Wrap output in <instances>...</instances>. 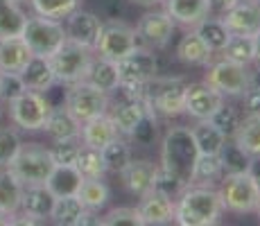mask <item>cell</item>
Here are the masks:
<instances>
[{
  "mask_svg": "<svg viewBox=\"0 0 260 226\" xmlns=\"http://www.w3.org/2000/svg\"><path fill=\"white\" fill-rule=\"evenodd\" d=\"M219 192L208 185H186L174 199V224L179 226H213L222 215Z\"/></svg>",
  "mask_w": 260,
  "mask_h": 226,
  "instance_id": "cell-1",
  "label": "cell"
},
{
  "mask_svg": "<svg viewBox=\"0 0 260 226\" xmlns=\"http://www.w3.org/2000/svg\"><path fill=\"white\" fill-rule=\"evenodd\" d=\"M199 152L194 145L192 132L188 127H172L168 129L161 143V168L172 172L186 185L192 183V168Z\"/></svg>",
  "mask_w": 260,
  "mask_h": 226,
  "instance_id": "cell-2",
  "label": "cell"
},
{
  "mask_svg": "<svg viewBox=\"0 0 260 226\" xmlns=\"http://www.w3.org/2000/svg\"><path fill=\"white\" fill-rule=\"evenodd\" d=\"M48 59L54 73V82L63 84V86H71V84L86 79L91 63H93V50L66 39V43L54 54H50Z\"/></svg>",
  "mask_w": 260,
  "mask_h": 226,
  "instance_id": "cell-3",
  "label": "cell"
},
{
  "mask_svg": "<svg viewBox=\"0 0 260 226\" xmlns=\"http://www.w3.org/2000/svg\"><path fill=\"white\" fill-rule=\"evenodd\" d=\"M217 192L219 199H222V208H226L229 213L236 215L256 213L260 206V188L249 172L224 174Z\"/></svg>",
  "mask_w": 260,
  "mask_h": 226,
  "instance_id": "cell-4",
  "label": "cell"
},
{
  "mask_svg": "<svg viewBox=\"0 0 260 226\" xmlns=\"http://www.w3.org/2000/svg\"><path fill=\"white\" fill-rule=\"evenodd\" d=\"M9 118L23 132H41L46 124L50 111H52V102L46 98V93L25 88L14 100H9Z\"/></svg>",
  "mask_w": 260,
  "mask_h": 226,
  "instance_id": "cell-5",
  "label": "cell"
},
{
  "mask_svg": "<svg viewBox=\"0 0 260 226\" xmlns=\"http://www.w3.org/2000/svg\"><path fill=\"white\" fill-rule=\"evenodd\" d=\"M23 185L27 183H46L48 177L54 170V160L50 156V149L43 147L39 143H27L21 145L18 154L12 158V163L7 165Z\"/></svg>",
  "mask_w": 260,
  "mask_h": 226,
  "instance_id": "cell-6",
  "label": "cell"
},
{
  "mask_svg": "<svg viewBox=\"0 0 260 226\" xmlns=\"http://www.w3.org/2000/svg\"><path fill=\"white\" fill-rule=\"evenodd\" d=\"M21 37H23V41L27 43V48L32 50V54H39V57H50V54H54L68 39L66 27H63L61 21L39 16V14L27 18Z\"/></svg>",
  "mask_w": 260,
  "mask_h": 226,
  "instance_id": "cell-7",
  "label": "cell"
},
{
  "mask_svg": "<svg viewBox=\"0 0 260 226\" xmlns=\"http://www.w3.org/2000/svg\"><path fill=\"white\" fill-rule=\"evenodd\" d=\"M63 107L71 111L79 122L93 120L98 115L109 111V93L98 86H93L91 82H77L71 84L63 95Z\"/></svg>",
  "mask_w": 260,
  "mask_h": 226,
  "instance_id": "cell-8",
  "label": "cell"
},
{
  "mask_svg": "<svg viewBox=\"0 0 260 226\" xmlns=\"http://www.w3.org/2000/svg\"><path fill=\"white\" fill-rule=\"evenodd\" d=\"M206 68L208 70L204 82L208 86H213L219 95H224V98H238L249 88V82H251L249 66H242V63H236L231 59L222 57L219 61H211Z\"/></svg>",
  "mask_w": 260,
  "mask_h": 226,
  "instance_id": "cell-9",
  "label": "cell"
},
{
  "mask_svg": "<svg viewBox=\"0 0 260 226\" xmlns=\"http://www.w3.org/2000/svg\"><path fill=\"white\" fill-rule=\"evenodd\" d=\"M118 70V88H138L143 84H147L149 79L156 77L158 73V59L152 50L147 48H134L129 54H124L122 59L116 61Z\"/></svg>",
  "mask_w": 260,
  "mask_h": 226,
  "instance_id": "cell-10",
  "label": "cell"
},
{
  "mask_svg": "<svg viewBox=\"0 0 260 226\" xmlns=\"http://www.w3.org/2000/svg\"><path fill=\"white\" fill-rule=\"evenodd\" d=\"M138 34L136 27L127 23H107L102 25V32H100L98 45H95V52L104 59H111V61H118L124 54H129L134 48H138Z\"/></svg>",
  "mask_w": 260,
  "mask_h": 226,
  "instance_id": "cell-11",
  "label": "cell"
},
{
  "mask_svg": "<svg viewBox=\"0 0 260 226\" xmlns=\"http://www.w3.org/2000/svg\"><path fill=\"white\" fill-rule=\"evenodd\" d=\"M177 27V23L172 21V16L166 9H154V12H145L141 21L136 25L138 43H145L149 48H166L172 39V32Z\"/></svg>",
  "mask_w": 260,
  "mask_h": 226,
  "instance_id": "cell-12",
  "label": "cell"
},
{
  "mask_svg": "<svg viewBox=\"0 0 260 226\" xmlns=\"http://www.w3.org/2000/svg\"><path fill=\"white\" fill-rule=\"evenodd\" d=\"M222 23L238 37H253L260 32V3L258 0H240L231 9L222 12Z\"/></svg>",
  "mask_w": 260,
  "mask_h": 226,
  "instance_id": "cell-13",
  "label": "cell"
},
{
  "mask_svg": "<svg viewBox=\"0 0 260 226\" xmlns=\"http://www.w3.org/2000/svg\"><path fill=\"white\" fill-rule=\"evenodd\" d=\"M102 25L104 23L100 21V16L77 7L73 14L66 16V37H68V41H75V43L84 45V48H91L95 52Z\"/></svg>",
  "mask_w": 260,
  "mask_h": 226,
  "instance_id": "cell-14",
  "label": "cell"
},
{
  "mask_svg": "<svg viewBox=\"0 0 260 226\" xmlns=\"http://www.w3.org/2000/svg\"><path fill=\"white\" fill-rule=\"evenodd\" d=\"M222 102H224V95H219L217 90H215L213 86H208L206 82L188 84L183 113L192 115L194 120H208Z\"/></svg>",
  "mask_w": 260,
  "mask_h": 226,
  "instance_id": "cell-15",
  "label": "cell"
},
{
  "mask_svg": "<svg viewBox=\"0 0 260 226\" xmlns=\"http://www.w3.org/2000/svg\"><path fill=\"white\" fill-rule=\"evenodd\" d=\"M143 202L138 206L143 226H163L174 222V199L168 195L158 192V190H149L143 195Z\"/></svg>",
  "mask_w": 260,
  "mask_h": 226,
  "instance_id": "cell-16",
  "label": "cell"
},
{
  "mask_svg": "<svg viewBox=\"0 0 260 226\" xmlns=\"http://www.w3.org/2000/svg\"><path fill=\"white\" fill-rule=\"evenodd\" d=\"M145 113H154V111L143 102L141 98L124 95V100L120 104H116L113 113H109V115H111V120H113V124H116L118 134L122 136V138H132L134 129H136L138 122L145 118Z\"/></svg>",
  "mask_w": 260,
  "mask_h": 226,
  "instance_id": "cell-17",
  "label": "cell"
},
{
  "mask_svg": "<svg viewBox=\"0 0 260 226\" xmlns=\"http://www.w3.org/2000/svg\"><path fill=\"white\" fill-rule=\"evenodd\" d=\"M156 168H158V165H154L152 160H134L132 158L127 163V168L120 172L124 188H127L132 195H136V197L147 195L149 190H152V185H154V174H156Z\"/></svg>",
  "mask_w": 260,
  "mask_h": 226,
  "instance_id": "cell-18",
  "label": "cell"
},
{
  "mask_svg": "<svg viewBox=\"0 0 260 226\" xmlns=\"http://www.w3.org/2000/svg\"><path fill=\"white\" fill-rule=\"evenodd\" d=\"M163 5L172 21L186 25V27H194L202 18L211 16L213 12L211 0H163Z\"/></svg>",
  "mask_w": 260,
  "mask_h": 226,
  "instance_id": "cell-19",
  "label": "cell"
},
{
  "mask_svg": "<svg viewBox=\"0 0 260 226\" xmlns=\"http://www.w3.org/2000/svg\"><path fill=\"white\" fill-rule=\"evenodd\" d=\"M54 204V195L48 190L46 183H27L23 185V197H21V210L23 215L34 219H46L50 215V208Z\"/></svg>",
  "mask_w": 260,
  "mask_h": 226,
  "instance_id": "cell-20",
  "label": "cell"
},
{
  "mask_svg": "<svg viewBox=\"0 0 260 226\" xmlns=\"http://www.w3.org/2000/svg\"><path fill=\"white\" fill-rule=\"evenodd\" d=\"M21 79L25 84V88L29 90H39V93H46L54 86V73L52 66H50V59L48 57H39V54H32L29 61L25 63V68L21 70Z\"/></svg>",
  "mask_w": 260,
  "mask_h": 226,
  "instance_id": "cell-21",
  "label": "cell"
},
{
  "mask_svg": "<svg viewBox=\"0 0 260 226\" xmlns=\"http://www.w3.org/2000/svg\"><path fill=\"white\" fill-rule=\"evenodd\" d=\"M118 134L116 124H113L111 115L102 113L98 115V118L93 120H86V122H82V132H79V140H82L84 145H88V147H95V149H102L107 143H111Z\"/></svg>",
  "mask_w": 260,
  "mask_h": 226,
  "instance_id": "cell-22",
  "label": "cell"
},
{
  "mask_svg": "<svg viewBox=\"0 0 260 226\" xmlns=\"http://www.w3.org/2000/svg\"><path fill=\"white\" fill-rule=\"evenodd\" d=\"M32 57V50L23 41V37L0 39V70L3 73H21Z\"/></svg>",
  "mask_w": 260,
  "mask_h": 226,
  "instance_id": "cell-23",
  "label": "cell"
},
{
  "mask_svg": "<svg viewBox=\"0 0 260 226\" xmlns=\"http://www.w3.org/2000/svg\"><path fill=\"white\" fill-rule=\"evenodd\" d=\"M43 132H46L52 140L79 138L82 122H79V120L75 118L66 107H52V111H50L46 124H43Z\"/></svg>",
  "mask_w": 260,
  "mask_h": 226,
  "instance_id": "cell-24",
  "label": "cell"
},
{
  "mask_svg": "<svg viewBox=\"0 0 260 226\" xmlns=\"http://www.w3.org/2000/svg\"><path fill=\"white\" fill-rule=\"evenodd\" d=\"M177 57L188 66H208L213 61V50L199 39L194 29H190L177 45Z\"/></svg>",
  "mask_w": 260,
  "mask_h": 226,
  "instance_id": "cell-25",
  "label": "cell"
},
{
  "mask_svg": "<svg viewBox=\"0 0 260 226\" xmlns=\"http://www.w3.org/2000/svg\"><path fill=\"white\" fill-rule=\"evenodd\" d=\"M23 183L9 168H0V213L14 215L21 210Z\"/></svg>",
  "mask_w": 260,
  "mask_h": 226,
  "instance_id": "cell-26",
  "label": "cell"
},
{
  "mask_svg": "<svg viewBox=\"0 0 260 226\" xmlns=\"http://www.w3.org/2000/svg\"><path fill=\"white\" fill-rule=\"evenodd\" d=\"M84 177L75 165H54L52 174L48 177L46 185L54 197H66V195H77Z\"/></svg>",
  "mask_w": 260,
  "mask_h": 226,
  "instance_id": "cell-27",
  "label": "cell"
},
{
  "mask_svg": "<svg viewBox=\"0 0 260 226\" xmlns=\"http://www.w3.org/2000/svg\"><path fill=\"white\" fill-rule=\"evenodd\" d=\"M84 210L86 208L79 202L77 195H66V197H54V204L50 208L48 217L59 226H79Z\"/></svg>",
  "mask_w": 260,
  "mask_h": 226,
  "instance_id": "cell-28",
  "label": "cell"
},
{
  "mask_svg": "<svg viewBox=\"0 0 260 226\" xmlns=\"http://www.w3.org/2000/svg\"><path fill=\"white\" fill-rule=\"evenodd\" d=\"M190 132H192L199 154H219L224 140H226V136L219 132L211 120H199L194 127H190Z\"/></svg>",
  "mask_w": 260,
  "mask_h": 226,
  "instance_id": "cell-29",
  "label": "cell"
},
{
  "mask_svg": "<svg viewBox=\"0 0 260 226\" xmlns=\"http://www.w3.org/2000/svg\"><path fill=\"white\" fill-rule=\"evenodd\" d=\"M231 138L249 156H260V115H247V118H242Z\"/></svg>",
  "mask_w": 260,
  "mask_h": 226,
  "instance_id": "cell-30",
  "label": "cell"
},
{
  "mask_svg": "<svg viewBox=\"0 0 260 226\" xmlns=\"http://www.w3.org/2000/svg\"><path fill=\"white\" fill-rule=\"evenodd\" d=\"M27 23V14L21 9V3L0 0V39L21 37Z\"/></svg>",
  "mask_w": 260,
  "mask_h": 226,
  "instance_id": "cell-31",
  "label": "cell"
},
{
  "mask_svg": "<svg viewBox=\"0 0 260 226\" xmlns=\"http://www.w3.org/2000/svg\"><path fill=\"white\" fill-rule=\"evenodd\" d=\"M194 32H197L199 39L213 50V54L222 52V48L226 45L229 39H231V32H229L226 25L222 23V18H213V16L202 18V21L194 25Z\"/></svg>",
  "mask_w": 260,
  "mask_h": 226,
  "instance_id": "cell-32",
  "label": "cell"
},
{
  "mask_svg": "<svg viewBox=\"0 0 260 226\" xmlns=\"http://www.w3.org/2000/svg\"><path fill=\"white\" fill-rule=\"evenodd\" d=\"M86 82H91L93 86L107 90V93H111V90H118L120 82H118V70H116V61H111V59H93L91 63V70H88L86 75Z\"/></svg>",
  "mask_w": 260,
  "mask_h": 226,
  "instance_id": "cell-33",
  "label": "cell"
},
{
  "mask_svg": "<svg viewBox=\"0 0 260 226\" xmlns=\"http://www.w3.org/2000/svg\"><path fill=\"white\" fill-rule=\"evenodd\" d=\"M77 197H79V202L84 204V208L100 210L109 204L111 192H109V185L104 183L102 179H84L77 190Z\"/></svg>",
  "mask_w": 260,
  "mask_h": 226,
  "instance_id": "cell-34",
  "label": "cell"
},
{
  "mask_svg": "<svg viewBox=\"0 0 260 226\" xmlns=\"http://www.w3.org/2000/svg\"><path fill=\"white\" fill-rule=\"evenodd\" d=\"M100 152H102V158H104V163H107V170L109 172H116V174L122 172V170L127 168V163L132 160V147H129V143L122 136H116V138L104 145Z\"/></svg>",
  "mask_w": 260,
  "mask_h": 226,
  "instance_id": "cell-35",
  "label": "cell"
},
{
  "mask_svg": "<svg viewBox=\"0 0 260 226\" xmlns=\"http://www.w3.org/2000/svg\"><path fill=\"white\" fill-rule=\"evenodd\" d=\"M75 168L79 170V174H82L84 179H102L104 174L109 172L107 163H104V158H102V152L95 147H88V145L79 147Z\"/></svg>",
  "mask_w": 260,
  "mask_h": 226,
  "instance_id": "cell-36",
  "label": "cell"
},
{
  "mask_svg": "<svg viewBox=\"0 0 260 226\" xmlns=\"http://www.w3.org/2000/svg\"><path fill=\"white\" fill-rule=\"evenodd\" d=\"M251 158L242 147H238L231 140H224L222 149H219V160H222V170L224 174H238V172H249V165H251Z\"/></svg>",
  "mask_w": 260,
  "mask_h": 226,
  "instance_id": "cell-37",
  "label": "cell"
},
{
  "mask_svg": "<svg viewBox=\"0 0 260 226\" xmlns=\"http://www.w3.org/2000/svg\"><path fill=\"white\" fill-rule=\"evenodd\" d=\"M219 177H224L219 154H199L197 160H194V168H192V183L208 185L211 181L219 179Z\"/></svg>",
  "mask_w": 260,
  "mask_h": 226,
  "instance_id": "cell-38",
  "label": "cell"
},
{
  "mask_svg": "<svg viewBox=\"0 0 260 226\" xmlns=\"http://www.w3.org/2000/svg\"><path fill=\"white\" fill-rule=\"evenodd\" d=\"M222 57L231 59L242 66H251L253 63V37H238L231 34V39L222 48Z\"/></svg>",
  "mask_w": 260,
  "mask_h": 226,
  "instance_id": "cell-39",
  "label": "cell"
},
{
  "mask_svg": "<svg viewBox=\"0 0 260 226\" xmlns=\"http://www.w3.org/2000/svg\"><path fill=\"white\" fill-rule=\"evenodd\" d=\"M29 3L39 16L54 18V21H63L79 7V0H29Z\"/></svg>",
  "mask_w": 260,
  "mask_h": 226,
  "instance_id": "cell-40",
  "label": "cell"
},
{
  "mask_svg": "<svg viewBox=\"0 0 260 226\" xmlns=\"http://www.w3.org/2000/svg\"><path fill=\"white\" fill-rule=\"evenodd\" d=\"M208 120H211V122H213L215 127H217L224 136H226V138H231V136L236 134L238 124H240V113H238L236 107H231V104L222 102L217 109H215V113H213Z\"/></svg>",
  "mask_w": 260,
  "mask_h": 226,
  "instance_id": "cell-41",
  "label": "cell"
},
{
  "mask_svg": "<svg viewBox=\"0 0 260 226\" xmlns=\"http://www.w3.org/2000/svg\"><path fill=\"white\" fill-rule=\"evenodd\" d=\"M79 138H63L54 140V145L50 147V156H52L54 165H75L79 154Z\"/></svg>",
  "mask_w": 260,
  "mask_h": 226,
  "instance_id": "cell-42",
  "label": "cell"
},
{
  "mask_svg": "<svg viewBox=\"0 0 260 226\" xmlns=\"http://www.w3.org/2000/svg\"><path fill=\"white\" fill-rule=\"evenodd\" d=\"M23 140L16 129L12 127H0V168H7L12 158L18 154Z\"/></svg>",
  "mask_w": 260,
  "mask_h": 226,
  "instance_id": "cell-43",
  "label": "cell"
},
{
  "mask_svg": "<svg viewBox=\"0 0 260 226\" xmlns=\"http://www.w3.org/2000/svg\"><path fill=\"white\" fill-rule=\"evenodd\" d=\"M102 226H143V219H141L138 208L120 206V208H113L104 215Z\"/></svg>",
  "mask_w": 260,
  "mask_h": 226,
  "instance_id": "cell-44",
  "label": "cell"
},
{
  "mask_svg": "<svg viewBox=\"0 0 260 226\" xmlns=\"http://www.w3.org/2000/svg\"><path fill=\"white\" fill-rule=\"evenodd\" d=\"M186 188V183H183L181 179H177L172 172H168V170H163L161 165L156 168V174H154V185L152 190H158V192L168 195V197L177 199L179 195H181V190Z\"/></svg>",
  "mask_w": 260,
  "mask_h": 226,
  "instance_id": "cell-45",
  "label": "cell"
},
{
  "mask_svg": "<svg viewBox=\"0 0 260 226\" xmlns=\"http://www.w3.org/2000/svg\"><path fill=\"white\" fill-rule=\"evenodd\" d=\"M23 90H25V84H23L21 75L18 73H3V77H0V100H3V102L14 100L18 93H23Z\"/></svg>",
  "mask_w": 260,
  "mask_h": 226,
  "instance_id": "cell-46",
  "label": "cell"
},
{
  "mask_svg": "<svg viewBox=\"0 0 260 226\" xmlns=\"http://www.w3.org/2000/svg\"><path fill=\"white\" fill-rule=\"evenodd\" d=\"M156 136V113H145V118L138 122V127L134 129L132 138L138 145H149Z\"/></svg>",
  "mask_w": 260,
  "mask_h": 226,
  "instance_id": "cell-47",
  "label": "cell"
},
{
  "mask_svg": "<svg viewBox=\"0 0 260 226\" xmlns=\"http://www.w3.org/2000/svg\"><path fill=\"white\" fill-rule=\"evenodd\" d=\"M240 98H242L244 113L247 115H260V88L249 86Z\"/></svg>",
  "mask_w": 260,
  "mask_h": 226,
  "instance_id": "cell-48",
  "label": "cell"
},
{
  "mask_svg": "<svg viewBox=\"0 0 260 226\" xmlns=\"http://www.w3.org/2000/svg\"><path fill=\"white\" fill-rule=\"evenodd\" d=\"M249 174H251L253 181H256L258 188H260V156H253V158H251V165H249Z\"/></svg>",
  "mask_w": 260,
  "mask_h": 226,
  "instance_id": "cell-49",
  "label": "cell"
},
{
  "mask_svg": "<svg viewBox=\"0 0 260 226\" xmlns=\"http://www.w3.org/2000/svg\"><path fill=\"white\" fill-rule=\"evenodd\" d=\"M236 3H240V0H211V7L219 9V12H226V9H231Z\"/></svg>",
  "mask_w": 260,
  "mask_h": 226,
  "instance_id": "cell-50",
  "label": "cell"
},
{
  "mask_svg": "<svg viewBox=\"0 0 260 226\" xmlns=\"http://www.w3.org/2000/svg\"><path fill=\"white\" fill-rule=\"evenodd\" d=\"M253 61L260 66V32L253 34Z\"/></svg>",
  "mask_w": 260,
  "mask_h": 226,
  "instance_id": "cell-51",
  "label": "cell"
},
{
  "mask_svg": "<svg viewBox=\"0 0 260 226\" xmlns=\"http://www.w3.org/2000/svg\"><path fill=\"white\" fill-rule=\"evenodd\" d=\"M249 86L260 88V66L256 70H251V82H249Z\"/></svg>",
  "mask_w": 260,
  "mask_h": 226,
  "instance_id": "cell-52",
  "label": "cell"
},
{
  "mask_svg": "<svg viewBox=\"0 0 260 226\" xmlns=\"http://www.w3.org/2000/svg\"><path fill=\"white\" fill-rule=\"evenodd\" d=\"M134 5H141V7H154V5H161L163 0H132Z\"/></svg>",
  "mask_w": 260,
  "mask_h": 226,
  "instance_id": "cell-53",
  "label": "cell"
},
{
  "mask_svg": "<svg viewBox=\"0 0 260 226\" xmlns=\"http://www.w3.org/2000/svg\"><path fill=\"white\" fill-rule=\"evenodd\" d=\"M9 224H14V215L0 213V226H9Z\"/></svg>",
  "mask_w": 260,
  "mask_h": 226,
  "instance_id": "cell-54",
  "label": "cell"
},
{
  "mask_svg": "<svg viewBox=\"0 0 260 226\" xmlns=\"http://www.w3.org/2000/svg\"><path fill=\"white\" fill-rule=\"evenodd\" d=\"M0 115H3V100H0Z\"/></svg>",
  "mask_w": 260,
  "mask_h": 226,
  "instance_id": "cell-55",
  "label": "cell"
},
{
  "mask_svg": "<svg viewBox=\"0 0 260 226\" xmlns=\"http://www.w3.org/2000/svg\"><path fill=\"white\" fill-rule=\"evenodd\" d=\"M14 3H27V0H14Z\"/></svg>",
  "mask_w": 260,
  "mask_h": 226,
  "instance_id": "cell-56",
  "label": "cell"
},
{
  "mask_svg": "<svg viewBox=\"0 0 260 226\" xmlns=\"http://www.w3.org/2000/svg\"><path fill=\"white\" fill-rule=\"evenodd\" d=\"M256 213H258V215H260V206H258V210H256Z\"/></svg>",
  "mask_w": 260,
  "mask_h": 226,
  "instance_id": "cell-57",
  "label": "cell"
},
{
  "mask_svg": "<svg viewBox=\"0 0 260 226\" xmlns=\"http://www.w3.org/2000/svg\"><path fill=\"white\" fill-rule=\"evenodd\" d=\"M0 77H3V70H0Z\"/></svg>",
  "mask_w": 260,
  "mask_h": 226,
  "instance_id": "cell-58",
  "label": "cell"
},
{
  "mask_svg": "<svg viewBox=\"0 0 260 226\" xmlns=\"http://www.w3.org/2000/svg\"><path fill=\"white\" fill-rule=\"evenodd\" d=\"M258 3H260V0H258Z\"/></svg>",
  "mask_w": 260,
  "mask_h": 226,
  "instance_id": "cell-59",
  "label": "cell"
}]
</instances>
